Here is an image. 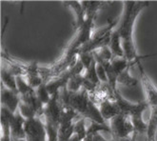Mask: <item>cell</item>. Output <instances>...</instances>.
Listing matches in <instances>:
<instances>
[{
  "instance_id": "cell-1",
  "label": "cell",
  "mask_w": 157,
  "mask_h": 141,
  "mask_svg": "<svg viewBox=\"0 0 157 141\" xmlns=\"http://www.w3.org/2000/svg\"><path fill=\"white\" fill-rule=\"evenodd\" d=\"M123 14L118 26V32L121 37L122 47L124 51V57L131 63L137 65L144 57L139 55L136 50L133 39L134 23L142 11L150 6L149 1H124Z\"/></svg>"
},
{
  "instance_id": "cell-2",
  "label": "cell",
  "mask_w": 157,
  "mask_h": 141,
  "mask_svg": "<svg viewBox=\"0 0 157 141\" xmlns=\"http://www.w3.org/2000/svg\"><path fill=\"white\" fill-rule=\"evenodd\" d=\"M59 96L64 105L72 108L85 119L100 124H108L101 116L99 107L90 99L89 92L84 88L79 92H71L65 87L60 91Z\"/></svg>"
},
{
  "instance_id": "cell-3",
  "label": "cell",
  "mask_w": 157,
  "mask_h": 141,
  "mask_svg": "<svg viewBox=\"0 0 157 141\" xmlns=\"http://www.w3.org/2000/svg\"><path fill=\"white\" fill-rule=\"evenodd\" d=\"M117 22H118L117 19L109 20V24L106 27L94 31L90 41H88L85 45L82 46L79 53H92L94 52L101 48L109 46V40H110V35H112V33L113 31V27L117 24Z\"/></svg>"
},
{
  "instance_id": "cell-4",
  "label": "cell",
  "mask_w": 157,
  "mask_h": 141,
  "mask_svg": "<svg viewBox=\"0 0 157 141\" xmlns=\"http://www.w3.org/2000/svg\"><path fill=\"white\" fill-rule=\"evenodd\" d=\"M113 138L119 140L132 137L134 134V128L131 117L128 115L120 114L109 122Z\"/></svg>"
},
{
  "instance_id": "cell-5",
  "label": "cell",
  "mask_w": 157,
  "mask_h": 141,
  "mask_svg": "<svg viewBox=\"0 0 157 141\" xmlns=\"http://www.w3.org/2000/svg\"><path fill=\"white\" fill-rule=\"evenodd\" d=\"M25 141H48V135L43 117L36 116L25 122Z\"/></svg>"
},
{
  "instance_id": "cell-6",
  "label": "cell",
  "mask_w": 157,
  "mask_h": 141,
  "mask_svg": "<svg viewBox=\"0 0 157 141\" xmlns=\"http://www.w3.org/2000/svg\"><path fill=\"white\" fill-rule=\"evenodd\" d=\"M137 67L138 70H139L140 80L146 95V101L149 104L150 108H155L157 107V86L145 72V69L141 62L137 64Z\"/></svg>"
},
{
  "instance_id": "cell-7",
  "label": "cell",
  "mask_w": 157,
  "mask_h": 141,
  "mask_svg": "<svg viewBox=\"0 0 157 141\" xmlns=\"http://www.w3.org/2000/svg\"><path fill=\"white\" fill-rule=\"evenodd\" d=\"M1 106L8 109L12 114H15L18 111L20 104V96L19 93L14 92L12 90L1 85Z\"/></svg>"
},
{
  "instance_id": "cell-8",
  "label": "cell",
  "mask_w": 157,
  "mask_h": 141,
  "mask_svg": "<svg viewBox=\"0 0 157 141\" xmlns=\"http://www.w3.org/2000/svg\"><path fill=\"white\" fill-rule=\"evenodd\" d=\"M101 116L104 118L106 122H109L113 118H114L116 116L121 114L119 107L117 106L116 102L113 99H106L103 102H101L98 105Z\"/></svg>"
},
{
  "instance_id": "cell-9",
  "label": "cell",
  "mask_w": 157,
  "mask_h": 141,
  "mask_svg": "<svg viewBox=\"0 0 157 141\" xmlns=\"http://www.w3.org/2000/svg\"><path fill=\"white\" fill-rule=\"evenodd\" d=\"M63 4L71 8L75 14V31L83 26L86 20V10L83 3L80 1H63Z\"/></svg>"
},
{
  "instance_id": "cell-10",
  "label": "cell",
  "mask_w": 157,
  "mask_h": 141,
  "mask_svg": "<svg viewBox=\"0 0 157 141\" xmlns=\"http://www.w3.org/2000/svg\"><path fill=\"white\" fill-rule=\"evenodd\" d=\"M109 48L113 53V57H124V51L122 47L121 37H120L118 30H113L110 35V40L109 44Z\"/></svg>"
},
{
  "instance_id": "cell-11",
  "label": "cell",
  "mask_w": 157,
  "mask_h": 141,
  "mask_svg": "<svg viewBox=\"0 0 157 141\" xmlns=\"http://www.w3.org/2000/svg\"><path fill=\"white\" fill-rule=\"evenodd\" d=\"M0 76H1V85L8 88L9 90H12L13 92L18 93L16 76H13V74L6 67H4L3 65H1V72H0Z\"/></svg>"
},
{
  "instance_id": "cell-12",
  "label": "cell",
  "mask_w": 157,
  "mask_h": 141,
  "mask_svg": "<svg viewBox=\"0 0 157 141\" xmlns=\"http://www.w3.org/2000/svg\"><path fill=\"white\" fill-rule=\"evenodd\" d=\"M147 131L146 141H156L157 135V107L151 108V116L147 121Z\"/></svg>"
},
{
  "instance_id": "cell-13",
  "label": "cell",
  "mask_w": 157,
  "mask_h": 141,
  "mask_svg": "<svg viewBox=\"0 0 157 141\" xmlns=\"http://www.w3.org/2000/svg\"><path fill=\"white\" fill-rule=\"evenodd\" d=\"M112 67L115 73L119 76V74H121L123 72H125L128 69H131L134 64L131 63L127 58L125 57H113L112 60Z\"/></svg>"
},
{
  "instance_id": "cell-14",
  "label": "cell",
  "mask_w": 157,
  "mask_h": 141,
  "mask_svg": "<svg viewBox=\"0 0 157 141\" xmlns=\"http://www.w3.org/2000/svg\"><path fill=\"white\" fill-rule=\"evenodd\" d=\"M137 83H138V79L133 77L130 73V69L126 70L121 74H119V76L117 78V84L124 85V86L128 87V88L135 87L137 85Z\"/></svg>"
},
{
  "instance_id": "cell-15",
  "label": "cell",
  "mask_w": 157,
  "mask_h": 141,
  "mask_svg": "<svg viewBox=\"0 0 157 141\" xmlns=\"http://www.w3.org/2000/svg\"><path fill=\"white\" fill-rule=\"evenodd\" d=\"M96 61L95 59L92 61L91 65L90 66V67L85 71L84 72V78L92 83L94 84V85H97V86H100L101 85V82L98 78V76H97V72H96Z\"/></svg>"
},
{
  "instance_id": "cell-16",
  "label": "cell",
  "mask_w": 157,
  "mask_h": 141,
  "mask_svg": "<svg viewBox=\"0 0 157 141\" xmlns=\"http://www.w3.org/2000/svg\"><path fill=\"white\" fill-rule=\"evenodd\" d=\"M101 131H107L112 135V130L109 124H100L97 122L90 121V125L88 127V135H94Z\"/></svg>"
},
{
  "instance_id": "cell-17",
  "label": "cell",
  "mask_w": 157,
  "mask_h": 141,
  "mask_svg": "<svg viewBox=\"0 0 157 141\" xmlns=\"http://www.w3.org/2000/svg\"><path fill=\"white\" fill-rule=\"evenodd\" d=\"M75 134L77 135L81 141L84 140L88 135V127L86 126V119L84 117L77 120L75 124Z\"/></svg>"
},
{
  "instance_id": "cell-18",
  "label": "cell",
  "mask_w": 157,
  "mask_h": 141,
  "mask_svg": "<svg viewBox=\"0 0 157 141\" xmlns=\"http://www.w3.org/2000/svg\"><path fill=\"white\" fill-rule=\"evenodd\" d=\"M35 92H36V96H37L38 99L41 101V103L44 106H46L51 101L52 96H51V93L49 92V91L47 89V86H46L45 83L42 84L40 87H38L37 89H36Z\"/></svg>"
},
{
  "instance_id": "cell-19",
  "label": "cell",
  "mask_w": 157,
  "mask_h": 141,
  "mask_svg": "<svg viewBox=\"0 0 157 141\" xmlns=\"http://www.w3.org/2000/svg\"><path fill=\"white\" fill-rule=\"evenodd\" d=\"M18 111L21 114V116L27 120V119H31V118H34L37 116V114H36L35 110L31 107L30 105L26 104L23 101H20L19 104V108H18Z\"/></svg>"
},
{
  "instance_id": "cell-20",
  "label": "cell",
  "mask_w": 157,
  "mask_h": 141,
  "mask_svg": "<svg viewBox=\"0 0 157 141\" xmlns=\"http://www.w3.org/2000/svg\"><path fill=\"white\" fill-rule=\"evenodd\" d=\"M96 72H97V76H98V78H99L101 84H109V78L107 76V72L102 64H100V63L96 64Z\"/></svg>"
},
{
  "instance_id": "cell-21",
  "label": "cell",
  "mask_w": 157,
  "mask_h": 141,
  "mask_svg": "<svg viewBox=\"0 0 157 141\" xmlns=\"http://www.w3.org/2000/svg\"><path fill=\"white\" fill-rule=\"evenodd\" d=\"M79 59L81 60L82 64L84 65L85 71L91 65L92 61L94 60V53H79Z\"/></svg>"
},
{
  "instance_id": "cell-22",
  "label": "cell",
  "mask_w": 157,
  "mask_h": 141,
  "mask_svg": "<svg viewBox=\"0 0 157 141\" xmlns=\"http://www.w3.org/2000/svg\"><path fill=\"white\" fill-rule=\"evenodd\" d=\"M92 141H108V140L101 135V133H98L92 135Z\"/></svg>"
},
{
  "instance_id": "cell-23",
  "label": "cell",
  "mask_w": 157,
  "mask_h": 141,
  "mask_svg": "<svg viewBox=\"0 0 157 141\" xmlns=\"http://www.w3.org/2000/svg\"><path fill=\"white\" fill-rule=\"evenodd\" d=\"M83 141H92V135H87V137Z\"/></svg>"
},
{
  "instance_id": "cell-24",
  "label": "cell",
  "mask_w": 157,
  "mask_h": 141,
  "mask_svg": "<svg viewBox=\"0 0 157 141\" xmlns=\"http://www.w3.org/2000/svg\"><path fill=\"white\" fill-rule=\"evenodd\" d=\"M154 55H157V53H152V54H147V55H146V58L151 57V56H154Z\"/></svg>"
},
{
  "instance_id": "cell-25",
  "label": "cell",
  "mask_w": 157,
  "mask_h": 141,
  "mask_svg": "<svg viewBox=\"0 0 157 141\" xmlns=\"http://www.w3.org/2000/svg\"><path fill=\"white\" fill-rule=\"evenodd\" d=\"M108 141H117V140H116L115 138H113V137L112 139H109V140H108Z\"/></svg>"
}]
</instances>
